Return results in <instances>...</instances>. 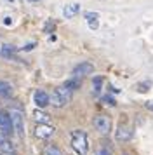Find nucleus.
I'll return each instance as SVG.
<instances>
[{
  "label": "nucleus",
  "mask_w": 153,
  "mask_h": 155,
  "mask_svg": "<svg viewBox=\"0 0 153 155\" xmlns=\"http://www.w3.org/2000/svg\"><path fill=\"white\" fill-rule=\"evenodd\" d=\"M0 153H4V155H16V147H14L7 138H4V136H0Z\"/></svg>",
  "instance_id": "nucleus-10"
},
{
  "label": "nucleus",
  "mask_w": 153,
  "mask_h": 155,
  "mask_svg": "<svg viewBox=\"0 0 153 155\" xmlns=\"http://www.w3.org/2000/svg\"><path fill=\"white\" fill-rule=\"evenodd\" d=\"M94 155H111V153L108 152V150H106V148H101V150H97Z\"/></svg>",
  "instance_id": "nucleus-19"
},
{
  "label": "nucleus",
  "mask_w": 153,
  "mask_h": 155,
  "mask_svg": "<svg viewBox=\"0 0 153 155\" xmlns=\"http://www.w3.org/2000/svg\"><path fill=\"white\" fill-rule=\"evenodd\" d=\"M103 101H106V103H108V105H115V99L111 98V96H103Z\"/></svg>",
  "instance_id": "nucleus-18"
},
{
  "label": "nucleus",
  "mask_w": 153,
  "mask_h": 155,
  "mask_svg": "<svg viewBox=\"0 0 153 155\" xmlns=\"http://www.w3.org/2000/svg\"><path fill=\"white\" fill-rule=\"evenodd\" d=\"M92 71H94V64L89 63V61H82V63H78L76 66H73L71 75H73V78H82L85 75H90Z\"/></svg>",
  "instance_id": "nucleus-5"
},
{
  "label": "nucleus",
  "mask_w": 153,
  "mask_h": 155,
  "mask_svg": "<svg viewBox=\"0 0 153 155\" xmlns=\"http://www.w3.org/2000/svg\"><path fill=\"white\" fill-rule=\"evenodd\" d=\"M97 18H99V14H97V12H87V14H85V19H87V23H89V26L92 30H96L97 26H99Z\"/></svg>",
  "instance_id": "nucleus-12"
},
{
  "label": "nucleus",
  "mask_w": 153,
  "mask_h": 155,
  "mask_svg": "<svg viewBox=\"0 0 153 155\" xmlns=\"http://www.w3.org/2000/svg\"><path fill=\"white\" fill-rule=\"evenodd\" d=\"M70 145L76 155H89V136L82 129H75L70 133Z\"/></svg>",
  "instance_id": "nucleus-1"
},
{
  "label": "nucleus",
  "mask_w": 153,
  "mask_h": 155,
  "mask_svg": "<svg viewBox=\"0 0 153 155\" xmlns=\"http://www.w3.org/2000/svg\"><path fill=\"white\" fill-rule=\"evenodd\" d=\"M0 131L5 134V136H11L14 133L12 129V122H11V117L7 112H2L0 110Z\"/></svg>",
  "instance_id": "nucleus-8"
},
{
  "label": "nucleus",
  "mask_w": 153,
  "mask_h": 155,
  "mask_svg": "<svg viewBox=\"0 0 153 155\" xmlns=\"http://www.w3.org/2000/svg\"><path fill=\"white\" fill-rule=\"evenodd\" d=\"M33 101L35 105L38 106V108H45V106L50 105V98H49V92L42 91V89H37L33 92Z\"/></svg>",
  "instance_id": "nucleus-9"
},
{
  "label": "nucleus",
  "mask_w": 153,
  "mask_h": 155,
  "mask_svg": "<svg viewBox=\"0 0 153 155\" xmlns=\"http://www.w3.org/2000/svg\"><path fill=\"white\" fill-rule=\"evenodd\" d=\"M92 126L96 129L99 134H110L111 131V119L108 115H103V113H99L96 115L94 119H92Z\"/></svg>",
  "instance_id": "nucleus-4"
},
{
  "label": "nucleus",
  "mask_w": 153,
  "mask_h": 155,
  "mask_svg": "<svg viewBox=\"0 0 153 155\" xmlns=\"http://www.w3.org/2000/svg\"><path fill=\"white\" fill-rule=\"evenodd\" d=\"M7 113H9L11 122H12V129L19 134V136H23V134H24V119H23V112H21L19 108H11Z\"/></svg>",
  "instance_id": "nucleus-3"
},
{
  "label": "nucleus",
  "mask_w": 153,
  "mask_h": 155,
  "mask_svg": "<svg viewBox=\"0 0 153 155\" xmlns=\"http://www.w3.org/2000/svg\"><path fill=\"white\" fill-rule=\"evenodd\" d=\"M45 155H63L59 147H56V145H47L45 147Z\"/></svg>",
  "instance_id": "nucleus-15"
},
{
  "label": "nucleus",
  "mask_w": 153,
  "mask_h": 155,
  "mask_svg": "<svg viewBox=\"0 0 153 155\" xmlns=\"http://www.w3.org/2000/svg\"><path fill=\"white\" fill-rule=\"evenodd\" d=\"M101 85H103V78L101 77H96L92 80V87H94V92H99L101 91Z\"/></svg>",
  "instance_id": "nucleus-16"
},
{
  "label": "nucleus",
  "mask_w": 153,
  "mask_h": 155,
  "mask_svg": "<svg viewBox=\"0 0 153 155\" xmlns=\"http://www.w3.org/2000/svg\"><path fill=\"white\" fill-rule=\"evenodd\" d=\"M28 2H40V0H28Z\"/></svg>",
  "instance_id": "nucleus-21"
},
{
  "label": "nucleus",
  "mask_w": 153,
  "mask_h": 155,
  "mask_svg": "<svg viewBox=\"0 0 153 155\" xmlns=\"http://www.w3.org/2000/svg\"><path fill=\"white\" fill-rule=\"evenodd\" d=\"M11 92H12V87L7 82L0 80V96H11Z\"/></svg>",
  "instance_id": "nucleus-14"
},
{
  "label": "nucleus",
  "mask_w": 153,
  "mask_h": 155,
  "mask_svg": "<svg viewBox=\"0 0 153 155\" xmlns=\"http://www.w3.org/2000/svg\"><path fill=\"white\" fill-rule=\"evenodd\" d=\"M33 115H35L33 119L37 120L38 124H49V120H50V119H49V115H47V113L40 112V110H37V112H35Z\"/></svg>",
  "instance_id": "nucleus-13"
},
{
  "label": "nucleus",
  "mask_w": 153,
  "mask_h": 155,
  "mask_svg": "<svg viewBox=\"0 0 153 155\" xmlns=\"http://www.w3.org/2000/svg\"><path fill=\"white\" fill-rule=\"evenodd\" d=\"M80 12V4H68V5H64L63 9V16L66 18V19H71V18H75L76 14Z\"/></svg>",
  "instance_id": "nucleus-11"
},
{
  "label": "nucleus",
  "mask_w": 153,
  "mask_h": 155,
  "mask_svg": "<svg viewBox=\"0 0 153 155\" xmlns=\"http://www.w3.org/2000/svg\"><path fill=\"white\" fill-rule=\"evenodd\" d=\"M132 127L127 126V124H120L115 131V140L120 141V143H125V141H131L132 140Z\"/></svg>",
  "instance_id": "nucleus-7"
},
{
  "label": "nucleus",
  "mask_w": 153,
  "mask_h": 155,
  "mask_svg": "<svg viewBox=\"0 0 153 155\" xmlns=\"http://www.w3.org/2000/svg\"><path fill=\"white\" fill-rule=\"evenodd\" d=\"M146 108H148V110H151V112H153V101H148V103H146Z\"/></svg>",
  "instance_id": "nucleus-20"
},
{
  "label": "nucleus",
  "mask_w": 153,
  "mask_h": 155,
  "mask_svg": "<svg viewBox=\"0 0 153 155\" xmlns=\"http://www.w3.org/2000/svg\"><path fill=\"white\" fill-rule=\"evenodd\" d=\"M138 87H139V89H138L139 92H145V91H148V87H150V84H148V82H145V84H139Z\"/></svg>",
  "instance_id": "nucleus-17"
},
{
  "label": "nucleus",
  "mask_w": 153,
  "mask_h": 155,
  "mask_svg": "<svg viewBox=\"0 0 153 155\" xmlns=\"http://www.w3.org/2000/svg\"><path fill=\"white\" fill-rule=\"evenodd\" d=\"M35 136L38 138V140H50L52 136H54V127L50 126V124H37L35 127Z\"/></svg>",
  "instance_id": "nucleus-6"
},
{
  "label": "nucleus",
  "mask_w": 153,
  "mask_h": 155,
  "mask_svg": "<svg viewBox=\"0 0 153 155\" xmlns=\"http://www.w3.org/2000/svg\"><path fill=\"white\" fill-rule=\"evenodd\" d=\"M71 96H73V91H70L68 87H64V85L56 87L54 91L49 94V98H50V105H54L56 108H63V106H66L70 103Z\"/></svg>",
  "instance_id": "nucleus-2"
}]
</instances>
